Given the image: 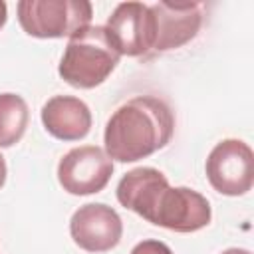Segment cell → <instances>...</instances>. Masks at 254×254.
I'll return each mask as SVG.
<instances>
[{
	"instance_id": "cell-1",
	"label": "cell",
	"mask_w": 254,
	"mask_h": 254,
	"mask_svg": "<svg viewBox=\"0 0 254 254\" xmlns=\"http://www.w3.org/2000/svg\"><path fill=\"white\" fill-rule=\"evenodd\" d=\"M175 131V117L167 101L155 95H137L115 109L103 133L111 161L135 163L167 147Z\"/></svg>"
},
{
	"instance_id": "cell-2",
	"label": "cell",
	"mask_w": 254,
	"mask_h": 254,
	"mask_svg": "<svg viewBox=\"0 0 254 254\" xmlns=\"http://www.w3.org/2000/svg\"><path fill=\"white\" fill-rule=\"evenodd\" d=\"M119 58L103 26H85L69 38L58 73L71 87L93 89L111 75Z\"/></svg>"
},
{
	"instance_id": "cell-3",
	"label": "cell",
	"mask_w": 254,
	"mask_h": 254,
	"mask_svg": "<svg viewBox=\"0 0 254 254\" xmlns=\"http://www.w3.org/2000/svg\"><path fill=\"white\" fill-rule=\"evenodd\" d=\"M18 22L32 38H71L89 26L93 8L87 0H20Z\"/></svg>"
},
{
	"instance_id": "cell-4",
	"label": "cell",
	"mask_w": 254,
	"mask_h": 254,
	"mask_svg": "<svg viewBox=\"0 0 254 254\" xmlns=\"http://www.w3.org/2000/svg\"><path fill=\"white\" fill-rule=\"evenodd\" d=\"M210 187L226 196H242L254 183V153L240 139H222L204 163Z\"/></svg>"
},
{
	"instance_id": "cell-5",
	"label": "cell",
	"mask_w": 254,
	"mask_h": 254,
	"mask_svg": "<svg viewBox=\"0 0 254 254\" xmlns=\"http://www.w3.org/2000/svg\"><path fill=\"white\" fill-rule=\"evenodd\" d=\"M212 218L206 196L189 187H167L155 200L147 222L173 232H196Z\"/></svg>"
},
{
	"instance_id": "cell-6",
	"label": "cell",
	"mask_w": 254,
	"mask_h": 254,
	"mask_svg": "<svg viewBox=\"0 0 254 254\" xmlns=\"http://www.w3.org/2000/svg\"><path fill=\"white\" fill-rule=\"evenodd\" d=\"M111 175L113 161L97 145L73 147L58 163V181L62 189L75 196L103 190Z\"/></svg>"
},
{
	"instance_id": "cell-7",
	"label": "cell",
	"mask_w": 254,
	"mask_h": 254,
	"mask_svg": "<svg viewBox=\"0 0 254 254\" xmlns=\"http://www.w3.org/2000/svg\"><path fill=\"white\" fill-rule=\"evenodd\" d=\"M119 56H145L155 44V16L143 2L117 4L103 26Z\"/></svg>"
},
{
	"instance_id": "cell-8",
	"label": "cell",
	"mask_w": 254,
	"mask_h": 254,
	"mask_svg": "<svg viewBox=\"0 0 254 254\" xmlns=\"http://www.w3.org/2000/svg\"><path fill=\"white\" fill-rule=\"evenodd\" d=\"M69 234L81 250L99 254L119 244L123 222L115 208L103 202H89L71 214Z\"/></svg>"
},
{
	"instance_id": "cell-9",
	"label": "cell",
	"mask_w": 254,
	"mask_h": 254,
	"mask_svg": "<svg viewBox=\"0 0 254 254\" xmlns=\"http://www.w3.org/2000/svg\"><path fill=\"white\" fill-rule=\"evenodd\" d=\"M200 2H157L151 6L155 16V52H169L190 42L202 24Z\"/></svg>"
},
{
	"instance_id": "cell-10",
	"label": "cell",
	"mask_w": 254,
	"mask_h": 254,
	"mask_svg": "<svg viewBox=\"0 0 254 254\" xmlns=\"http://www.w3.org/2000/svg\"><path fill=\"white\" fill-rule=\"evenodd\" d=\"M44 129L60 141H79L91 129V111L73 95H54L42 107Z\"/></svg>"
},
{
	"instance_id": "cell-11",
	"label": "cell",
	"mask_w": 254,
	"mask_h": 254,
	"mask_svg": "<svg viewBox=\"0 0 254 254\" xmlns=\"http://www.w3.org/2000/svg\"><path fill=\"white\" fill-rule=\"evenodd\" d=\"M169 187L167 177L153 167H137L125 173L117 185V200L121 206L133 210L141 218H149L157 196Z\"/></svg>"
},
{
	"instance_id": "cell-12",
	"label": "cell",
	"mask_w": 254,
	"mask_h": 254,
	"mask_svg": "<svg viewBox=\"0 0 254 254\" xmlns=\"http://www.w3.org/2000/svg\"><path fill=\"white\" fill-rule=\"evenodd\" d=\"M28 103L18 93H0V147L16 145L28 127Z\"/></svg>"
},
{
	"instance_id": "cell-13",
	"label": "cell",
	"mask_w": 254,
	"mask_h": 254,
	"mask_svg": "<svg viewBox=\"0 0 254 254\" xmlns=\"http://www.w3.org/2000/svg\"><path fill=\"white\" fill-rule=\"evenodd\" d=\"M131 254H173V250L161 240H143L131 250Z\"/></svg>"
},
{
	"instance_id": "cell-14",
	"label": "cell",
	"mask_w": 254,
	"mask_h": 254,
	"mask_svg": "<svg viewBox=\"0 0 254 254\" xmlns=\"http://www.w3.org/2000/svg\"><path fill=\"white\" fill-rule=\"evenodd\" d=\"M6 20H8V6H6V2L0 0V30L4 28Z\"/></svg>"
},
{
	"instance_id": "cell-15",
	"label": "cell",
	"mask_w": 254,
	"mask_h": 254,
	"mask_svg": "<svg viewBox=\"0 0 254 254\" xmlns=\"http://www.w3.org/2000/svg\"><path fill=\"white\" fill-rule=\"evenodd\" d=\"M6 173H8V169H6V161H4V157L0 155V189H2L4 183H6Z\"/></svg>"
},
{
	"instance_id": "cell-16",
	"label": "cell",
	"mask_w": 254,
	"mask_h": 254,
	"mask_svg": "<svg viewBox=\"0 0 254 254\" xmlns=\"http://www.w3.org/2000/svg\"><path fill=\"white\" fill-rule=\"evenodd\" d=\"M220 254H252V252L246 250V248H226V250L220 252Z\"/></svg>"
}]
</instances>
